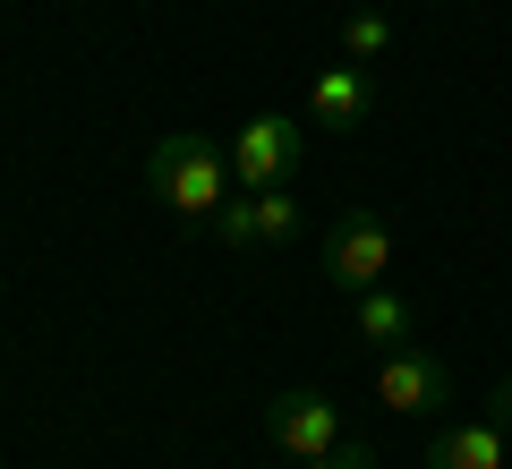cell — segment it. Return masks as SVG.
<instances>
[{
	"mask_svg": "<svg viewBox=\"0 0 512 469\" xmlns=\"http://www.w3.org/2000/svg\"><path fill=\"white\" fill-rule=\"evenodd\" d=\"M222 248H256V214H248V197H239V188H231V197H222Z\"/></svg>",
	"mask_w": 512,
	"mask_h": 469,
	"instance_id": "obj_11",
	"label": "cell"
},
{
	"mask_svg": "<svg viewBox=\"0 0 512 469\" xmlns=\"http://www.w3.org/2000/svg\"><path fill=\"white\" fill-rule=\"evenodd\" d=\"M248 214H256V248H282V239H299V222H308L291 188H256Z\"/></svg>",
	"mask_w": 512,
	"mask_h": 469,
	"instance_id": "obj_9",
	"label": "cell"
},
{
	"mask_svg": "<svg viewBox=\"0 0 512 469\" xmlns=\"http://www.w3.org/2000/svg\"><path fill=\"white\" fill-rule=\"evenodd\" d=\"M342 52L359 60V69H367V60H384V52H393V18H376V9L342 18Z\"/></svg>",
	"mask_w": 512,
	"mask_h": 469,
	"instance_id": "obj_10",
	"label": "cell"
},
{
	"mask_svg": "<svg viewBox=\"0 0 512 469\" xmlns=\"http://www.w3.org/2000/svg\"><path fill=\"white\" fill-rule=\"evenodd\" d=\"M265 435H274V452H291V461H316V452L342 444V410H333V393H274L265 401Z\"/></svg>",
	"mask_w": 512,
	"mask_h": 469,
	"instance_id": "obj_5",
	"label": "cell"
},
{
	"mask_svg": "<svg viewBox=\"0 0 512 469\" xmlns=\"http://www.w3.org/2000/svg\"><path fill=\"white\" fill-rule=\"evenodd\" d=\"M384 273H393V222H384L376 205H359V214H342L325 231V282L359 299V290H376Z\"/></svg>",
	"mask_w": 512,
	"mask_h": 469,
	"instance_id": "obj_2",
	"label": "cell"
},
{
	"mask_svg": "<svg viewBox=\"0 0 512 469\" xmlns=\"http://www.w3.org/2000/svg\"><path fill=\"white\" fill-rule=\"evenodd\" d=\"M367 103H376V86H367L359 60H350V69H316V86H308V120L316 128H359Z\"/></svg>",
	"mask_w": 512,
	"mask_h": 469,
	"instance_id": "obj_7",
	"label": "cell"
},
{
	"mask_svg": "<svg viewBox=\"0 0 512 469\" xmlns=\"http://www.w3.org/2000/svg\"><path fill=\"white\" fill-rule=\"evenodd\" d=\"M146 188H154V205H171L180 222H214L222 197H231V145H214L205 128H171L146 154Z\"/></svg>",
	"mask_w": 512,
	"mask_h": 469,
	"instance_id": "obj_1",
	"label": "cell"
},
{
	"mask_svg": "<svg viewBox=\"0 0 512 469\" xmlns=\"http://www.w3.org/2000/svg\"><path fill=\"white\" fill-rule=\"evenodd\" d=\"M504 444H512V427H495V418H453L427 444V469H504Z\"/></svg>",
	"mask_w": 512,
	"mask_h": 469,
	"instance_id": "obj_6",
	"label": "cell"
},
{
	"mask_svg": "<svg viewBox=\"0 0 512 469\" xmlns=\"http://www.w3.org/2000/svg\"><path fill=\"white\" fill-rule=\"evenodd\" d=\"M410 325H419V316H410V299H402V290H359V342L367 350H402L410 342Z\"/></svg>",
	"mask_w": 512,
	"mask_h": 469,
	"instance_id": "obj_8",
	"label": "cell"
},
{
	"mask_svg": "<svg viewBox=\"0 0 512 469\" xmlns=\"http://www.w3.org/2000/svg\"><path fill=\"white\" fill-rule=\"evenodd\" d=\"M299 145H308V137H299L291 111H256V120L231 137V188H239V197H256V188H291Z\"/></svg>",
	"mask_w": 512,
	"mask_h": 469,
	"instance_id": "obj_3",
	"label": "cell"
},
{
	"mask_svg": "<svg viewBox=\"0 0 512 469\" xmlns=\"http://www.w3.org/2000/svg\"><path fill=\"white\" fill-rule=\"evenodd\" d=\"M495 427H512V384H504V393H495Z\"/></svg>",
	"mask_w": 512,
	"mask_h": 469,
	"instance_id": "obj_13",
	"label": "cell"
},
{
	"mask_svg": "<svg viewBox=\"0 0 512 469\" xmlns=\"http://www.w3.org/2000/svg\"><path fill=\"white\" fill-rule=\"evenodd\" d=\"M376 410H393V418L453 410V367H444L436 350H419V342L376 350Z\"/></svg>",
	"mask_w": 512,
	"mask_h": 469,
	"instance_id": "obj_4",
	"label": "cell"
},
{
	"mask_svg": "<svg viewBox=\"0 0 512 469\" xmlns=\"http://www.w3.org/2000/svg\"><path fill=\"white\" fill-rule=\"evenodd\" d=\"M291 469H376V452H367V444H350V435H342L333 452H316V461H291Z\"/></svg>",
	"mask_w": 512,
	"mask_h": 469,
	"instance_id": "obj_12",
	"label": "cell"
}]
</instances>
